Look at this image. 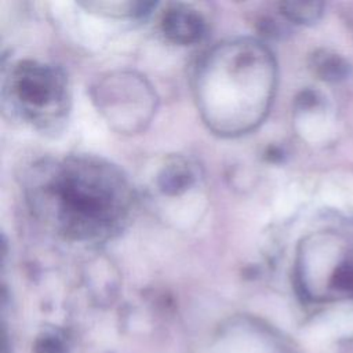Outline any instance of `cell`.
<instances>
[{"instance_id": "3", "label": "cell", "mask_w": 353, "mask_h": 353, "mask_svg": "<svg viewBox=\"0 0 353 353\" xmlns=\"http://www.w3.org/2000/svg\"><path fill=\"white\" fill-rule=\"evenodd\" d=\"M3 105L11 116L41 132H55L70 110V91L65 72L33 59L11 65L3 79Z\"/></svg>"}, {"instance_id": "4", "label": "cell", "mask_w": 353, "mask_h": 353, "mask_svg": "<svg viewBox=\"0 0 353 353\" xmlns=\"http://www.w3.org/2000/svg\"><path fill=\"white\" fill-rule=\"evenodd\" d=\"M92 99L112 128L137 134L153 119L157 97L145 77L132 72L109 73L92 87Z\"/></svg>"}, {"instance_id": "2", "label": "cell", "mask_w": 353, "mask_h": 353, "mask_svg": "<svg viewBox=\"0 0 353 353\" xmlns=\"http://www.w3.org/2000/svg\"><path fill=\"white\" fill-rule=\"evenodd\" d=\"M276 85L272 52L256 39L218 43L197 62L193 94L203 121L221 137L255 130L266 117Z\"/></svg>"}, {"instance_id": "1", "label": "cell", "mask_w": 353, "mask_h": 353, "mask_svg": "<svg viewBox=\"0 0 353 353\" xmlns=\"http://www.w3.org/2000/svg\"><path fill=\"white\" fill-rule=\"evenodd\" d=\"M23 194L47 229L80 243H103L120 234L137 204L124 171L91 154L40 159L25 174Z\"/></svg>"}, {"instance_id": "11", "label": "cell", "mask_w": 353, "mask_h": 353, "mask_svg": "<svg viewBox=\"0 0 353 353\" xmlns=\"http://www.w3.org/2000/svg\"><path fill=\"white\" fill-rule=\"evenodd\" d=\"M34 352L36 353H65V347L58 338L46 335L36 341Z\"/></svg>"}, {"instance_id": "7", "label": "cell", "mask_w": 353, "mask_h": 353, "mask_svg": "<svg viewBox=\"0 0 353 353\" xmlns=\"http://www.w3.org/2000/svg\"><path fill=\"white\" fill-rule=\"evenodd\" d=\"M80 6L92 12L113 18H138L145 17L156 7L153 1H84Z\"/></svg>"}, {"instance_id": "5", "label": "cell", "mask_w": 353, "mask_h": 353, "mask_svg": "<svg viewBox=\"0 0 353 353\" xmlns=\"http://www.w3.org/2000/svg\"><path fill=\"white\" fill-rule=\"evenodd\" d=\"M160 29L164 37L171 43L192 46L204 37L205 21L193 7L182 3H172L160 17Z\"/></svg>"}, {"instance_id": "10", "label": "cell", "mask_w": 353, "mask_h": 353, "mask_svg": "<svg viewBox=\"0 0 353 353\" xmlns=\"http://www.w3.org/2000/svg\"><path fill=\"white\" fill-rule=\"evenodd\" d=\"M331 285L341 292L353 294V262H345L335 268Z\"/></svg>"}, {"instance_id": "8", "label": "cell", "mask_w": 353, "mask_h": 353, "mask_svg": "<svg viewBox=\"0 0 353 353\" xmlns=\"http://www.w3.org/2000/svg\"><path fill=\"white\" fill-rule=\"evenodd\" d=\"M279 7L287 19L296 23H312L321 14V3L314 1H284Z\"/></svg>"}, {"instance_id": "6", "label": "cell", "mask_w": 353, "mask_h": 353, "mask_svg": "<svg viewBox=\"0 0 353 353\" xmlns=\"http://www.w3.org/2000/svg\"><path fill=\"white\" fill-rule=\"evenodd\" d=\"M197 179L194 164L188 159L175 156L171 157L160 170L157 176L159 189L168 196H175L186 192Z\"/></svg>"}, {"instance_id": "9", "label": "cell", "mask_w": 353, "mask_h": 353, "mask_svg": "<svg viewBox=\"0 0 353 353\" xmlns=\"http://www.w3.org/2000/svg\"><path fill=\"white\" fill-rule=\"evenodd\" d=\"M313 66L316 73L325 80H339L346 76L347 65L336 54L321 52L314 55Z\"/></svg>"}]
</instances>
